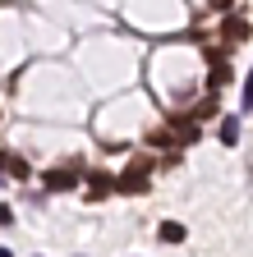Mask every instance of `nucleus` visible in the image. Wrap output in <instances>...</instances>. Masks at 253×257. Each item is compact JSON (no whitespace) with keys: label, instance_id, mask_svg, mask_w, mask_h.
Instances as JSON below:
<instances>
[{"label":"nucleus","instance_id":"obj_1","mask_svg":"<svg viewBox=\"0 0 253 257\" xmlns=\"http://www.w3.org/2000/svg\"><path fill=\"white\" fill-rule=\"evenodd\" d=\"M239 138V119H221V143H235Z\"/></svg>","mask_w":253,"mask_h":257},{"label":"nucleus","instance_id":"obj_2","mask_svg":"<svg viewBox=\"0 0 253 257\" xmlns=\"http://www.w3.org/2000/svg\"><path fill=\"white\" fill-rule=\"evenodd\" d=\"M161 239L171 243V239H184V230H180V225H161Z\"/></svg>","mask_w":253,"mask_h":257},{"label":"nucleus","instance_id":"obj_3","mask_svg":"<svg viewBox=\"0 0 253 257\" xmlns=\"http://www.w3.org/2000/svg\"><path fill=\"white\" fill-rule=\"evenodd\" d=\"M244 110H253V74L244 78Z\"/></svg>","mask_w":253,"mask_h":257},{"label":"nucleus","instance_id":"obj_4","mask_svg":"<svg viewBox=\"0 0 253 257\" xmlns=\"http://www.w3.org/2000/svg\"><path fill=\"white\" fill-rule=\"evenodd\" d=\"M10 220H14V211H10V207H0V225H10Z\"/></svg>","mask_w":253,"mask_h":257}]
</instances>
